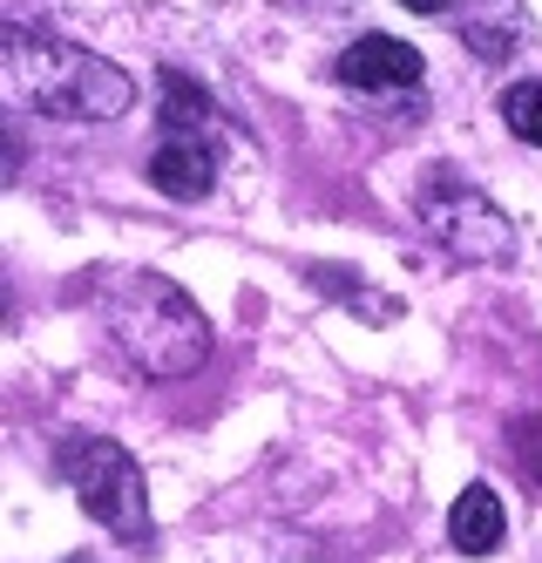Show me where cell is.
<instances>
[{
    "label": "cell",
    "mask_w": 542,
    "mask_h": 563,
    "mask_svg": "<svg viewBox=\"0 0 542 563\" xmlns=\"http://www.w3.org/2000/svg\"><path fill=\"white\" fill-rule=\"evenodd\" d=\"M163 143L150 150V184L163 197H211L218 184V115H211V96L184 75H163Z\"/></svg>",
    "instance_id": "obj_4"
},
{
    "label": "cell",
    "mask_w": 542,
    "mask_h": 563,
    "mask_svg": "<svg viewBox=\"0 0 542 563\" xmlns=\"http://www.w3.org/2000/svg\"><path fill=\"white\" fill-rule=\"evenodd\" d=\"M502 530H509V516H502V496H495L488 482H475V489L454 496L447 537H454V550H462V556H495V550H502Z\"/></svg>",
    "instance_id": "obj_7"
},
{
    "label": "cell",
    "mask_w": 542,
    "mask_h": 563,
    "mask_svg": "<svg viewBox=\"0 0 542 563\" xmlns=\"http://www.w3.org/2000/svg\"><path fill=\"white\" fill-rule=\"evenodd\" d=\"M102 319H109V340L150 380H184L211 360V319L163 272H115L102 286Z\"/></svg>",
    "instance_id": "obj_2"
},
{
    "label": "cell",
    "mask_w": 542,
    "mask_h": 563,
    "mask_svg": "<svg viewBox=\"0 0 542 563\" xmlns=\"http://www.w3.org/2000/svg\"><path fill=\"white\" fill-rule=\"evenodd\" d=\"M8 96L55 123H109L136 102L130 68L41 27H8Z\"/></svg>",
    "instance_id": "obj_1"
},
{
    "label": "cell",
    "mask_w": 542,
    "mask_h": 563,
    "mask_svg": "<svg viewBox=\"0 0 542 563\" xmlns=\"http://www.w3.org/2000/svg\"><path fill=\"white\" fill-rule=\"evenodd\" d=\"M462 34H468V48H475L482 62L516 55V42H522V0H482Z\"/></svg>",
    "instance_id": "obj_8"
},
{
    "label": "cell",
    "mask_w": 542,
    "mask_h": 563,
    "mask_svg": "<svg viewBox=\"0 0 542 563\" xmlns=\"http://www.w3.org/2000/svg\"><path fill=\"white\" fill-rule=\"evenodd\" d=\"M62 468H68V482H75V503L89 509V522H102V530L122 537L130 550L150 543V482H143L136 455L122 449V441L81 434V441H68Z\"/></svg>",
    "instance_id": "obj_3"
},
{
    "label": "cell",
    "mask_w": 542,
    "mask_h": 563,
    "mask_svg": "<svg viewBox=\"0 0 542 563\" xmlns=\"http://www.w3.org/2000/svg\"><path fill=\"white\" fill-rule=\"evenodd\" d=\"M421 75H428V62H421V48H407V42H394V34H360V42L340 55V82L346 89H360V96H413L421 89Z\"/></svg>",
    "instance_id": "obj_6"
},
{
    "label": "cell",
    "mask_w": 542,
    "mask_h": 563,
    "mask_svg": "<svg viewBox=\"0 0 542 563\" xmlns=\"http://www.w3.org/2000/svg\"><path fill=\"white\" fill-rule=\"evenodd\" d=\"M68 563H89V556H68Z\"/></svg>",
    "instance_id": "obj_12"
},
{
    "label": "cell",
    "mask_w": 542,
    "mask_h": 563,
    "mask_svg": "<svg viewBox=\"0 0 542 563\" xmlns=\"http://www.w3.org/2000/svg\"><path fill=\"white\" fill-rule=\"evenodd\" d=\"M421 224L434 231V245H447L462 265H509V252H516L509 218L495 211L482 190H462L454 177H441L421 197Z\"/></svg>",
    "instance_id": "obj_5"
},
{
    "label": "cell",
    "mask_w": 542,
    "mask_h": 563,
    "mask_svg": "<svg viewBox=\"0 0 542 563\" xmlns=\"http://www.w3.org/2000/svg\"><path fill=\"white\" fill-rule=\"evenodd\" d=\"M502 123L522 136V143H542V82H516L502 96Z\"/></svg>",
    "instance_id": "obj_9"
},
{
    "label": "cell",
    "mask_w": 542,
    "mask_h": 563,
    "mask_svg": "<svg viewBox=\"0 0 542 563\" xmlns=\"http://www.w3.org/2000/svg\"><path fill=\"white\" fill-rule=\"evenodd\" d=\"M516 455H522V468L542 482V421H516Z\"/></svg>",
    "instance_id": "obj_10"
},
{
    "label": "cell",
    "mask_w": 542,
    "mask_h": 563,
    "mask_svg": "<svg viewBox=\"0 0 542 563\" xmlns=\"http://www.w3.org/2000/svg\"><path fill=\"white\" fill-rule=\"evenodd\" d=\"M400 8H413V14H441L447 0H400Z\"/></svg>",
    "instance_id": "obj_11"
}]
</instances>
